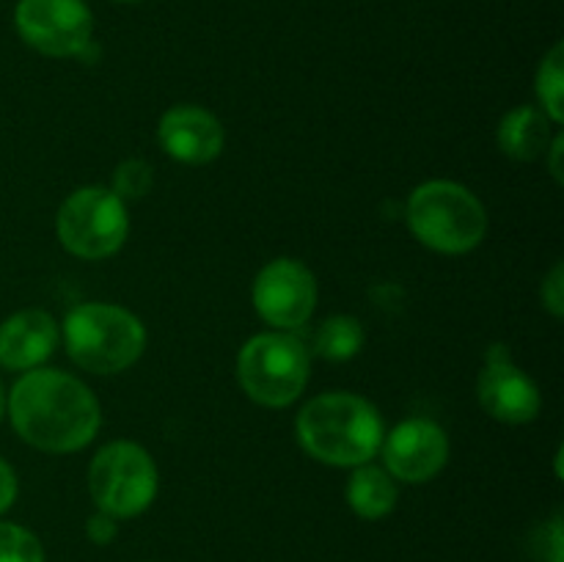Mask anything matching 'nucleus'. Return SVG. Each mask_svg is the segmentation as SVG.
<instances>
[{"label": "nucleus", "instance_id": "nucleus-1", "mask_svg": "<svg viewBox=\"0 0 564 562\" xmlns=\"http://www.w3.org/2000/svg\"><path fill=\"white\" fill-rule=\"evenodd\" d=\"M11 428L25 444L69 455L91 444L102 424L94 391L61 369H28L6 397Z\"/></svg>", "mask_w": 564, "mask_h": 562}, {"label": "nucleus", "instance_id": "nucleus-2", "mask_svg": "<svg viewBox=\"0 0 564 562\" xmlns=\"http://www.w3.org/2000/svg\"><path fill=\"white\" fill-rule=\"evenodd\" d=\"M297 444L328 466H364L383 444L386 424L378 408L361 395L328 391L301 408L295 419Z\"/></svg>", "mask_w": 564, "mask_h": 562}, {"label": "nucleus", "instance_id": "nucleus-3", "mask_svg": "<svg viewBox=\"0 0 564 562\" xmlns=\"http://www.w3.org/2000/svg\"><path fill=\"white\" fill-rule=\"evenodd\" d=\"M64 345L72 361L94 375L130 369L147 347V328L113 303H80L64 320Z\"/></svg>", "mask_w": 564, "mask_h": 562}, {"label": "nucleus", "instance_id": "nucleus-4", "mask_svg": "<svg viewBox=\"0 0 564 562\" xmlns=\"http://www.w3.org/2000/svg\"><path fill=\"white\" fill-rule=\"evenodd\" d=\"M405 218L419 242L438 253H468L488 231V213L477 193L452 180H430L408 198Z\"/></svg>", "mask_w": 564, "mask_h": 562}, {"label": "nucleus", "instance_id": "nucleus-5", "mask_svg": "<svg viewBox=\"0 0 564 562\" xmlns=\"http://www.w3.org/2000/svg\"><path fill=\"white\" fill-rule=\"evenodd\" d=\"M312 372L306 345L290 331L257 334L237 356V380L253 402L264 408H286L303 395Z\"/></svg>", "mask_w": 564, "mask_h": 562}, {"label": "nucleus", "instance_id": "nucleus-6", "mask_svg": "<svg viewBox=\"0 0 564 562\" xmlns=\"http://www.w3.org/2000/svg\"><path fill=\"white\" fill-rule=\"evenodd\" d=\"M158 466L135 441H110L94 455L88 490L97 510L113 518H135L158 496Z\"/></svg>", "mask_w": 564, "mask_h": 562}, {"label": "nucleus", "instance_id": "nucleus-7", "mask_svg": "<svg viewBox=\"0 0 564 562\" xmlns=\"http://www.w3.org/2000/svg\"><path fill=\"white\" fill-rule=\"evenodd\" d=\"M61 246L80 259H108L124 246L130 235V215L124 202L105 187H80L69 193L55 218Z\"/></svg>", "mask_w": 564, "mask_h": 562}, {"label": "nucleus", "instance_id": "nucleus-8", "mask_svg": "<svg viewBox=\"0 0 564 562\" xmlns=\"http://www.w3.org/2000/svg\"><path fill=\"white\" fill-rule=\"evenodd\" d=\"M14 28L22 42L50 58H75L91 44L94 17L86 0H20Z\"/></svg>", "mask_w": 564, "mask_h": 562}, {"label": "nucleus", "instance_id": "nucleus-9", "mask_svg": "<svg viewBox=\"0 0 564 562\" xmlns=\"http://www.w3.org/2000/svg\"><path fill=\"white\" fill-rule=\"evenodd\" d=\"M253 309L275 331H295L308 323L317 309V279L303 262L273 259L253 279Z\"/></svg>", "mask_w": 564, "mask_h": 562}, {"label": "nucleus", "instance_id": "nucleus-10", "mask_svg": "<svg viewBox=\"0 0 564 562\" xmlns=\"http://www.w3.org/2000/svg\"><path fill=\"white\" fill-rule=\"evenodd\" d=\"M386 472L400 483L422 485L449 461V435L433 419H405L383 435Z\"/></svg>", "mask_w": 564, "mask_h": 562}, {"label": "nucleus", "instance_id": "nucleus-11", "mask_svg": "<svg viewBox=\"0 0 564 562\" xmlns=\"http://www.w3.org/2000/svg\"><path fill=\"white\" fill-rule=\"evenodd\" d=\"M477 400L490 419L505 424H527L538 419L540 389L521 367L510 361L507 350L496 345L488 353L485 369L477 378Z\"/></svg>", "mask_w": 564, "mask_h": 562}, {"label": "nucleus", "instance_id": "nucleus-12", "mask_svg": "<svg viewBox=\"0 0 564 562\" xmlns=\"http://www.w3.org/2000/svg\"><path fill=\"white\" fill-rule=\"evenodd\" d=\"M158 141L165 154L185 165L213 163L224 152V127L218 116L198 105H174L160 116Z\"/></svg>", "mask_w": 564, "mask_h": 562}, {"label": "nucleus", "instance_id": "nucleus-13", "mask_svg": "<svg viewBox=\"0 0 564 562\" xmlns=\"http://www.w3.org/2000/svg\"><path fill=\"white\" fill-rule=\"evenodd\" d=\"M58 345V323L44 309H22L0 323V367L28 372L47 361Z\"/></svg>", "mask_w": 564, "mask_h": 562}, {"label": "nucleus", "instance_id": "nucleus-14", "mask_svg": "<svg viewBox=\"0 0 564 562\" xmlns=\"http://www.w3.org/2000/svg\"><path fill=\"white\" fill-rule=\"evenodd\" d=\"M551 119L534 105H521V108H512L510 114L501 119L499 132H496V141L499 149L512 160H523V163H532V160L545 158L551 147Z\"/></svg>", "mask_w": 564, "mask_h": 562}, {"label": "nucleus", "instance_id": "nucleus-15", "mask_svg": "<svg viewBox=\"0 0 564 562\" xmlns=\"http://www.w3.org/2000/svg\"><path fill=\"white\" fill-rule=\"evenodd\" d=\"M345 496L347 505H350V510L358 518H364V521H380V518H386L397 507L400 490H397L394 477L386 468L364 463V466H356V472L347 479Z\"/></svg>", "mask_w": 564, "mask_h": 562}, {"label": "nucleus", "instance_id": "nucleus-16", "mask_svg": "<svg viewBox=\"0 0 564 562\" xmlns=\"http://www.w3.org/2000/svg\"><path fill=\"white\" fill-rule=\"evenodd\" d=\"M317 356L328 361H347L364 347V325L352 314H334L317 331Z\"/></svg>", "mask_w": 564, "mask_h": 562}, {"label": "nucleus", "instance_id": "nucleus-17", "mask_svg": "<svg viewBox=\"0 0 564 562\" xmlns=\"http://www.w3.org/2000/svg\"><path fill=\"white\" fill-rule=\"evenodd\" d=\"M534 91H538L543 114L549 116L551 125L560 127L564 121V44L556 42L549 50L538 66V77H534Z\"/></svg>", "mask_w": 564, "mask_h": 562}, {"label": "nucleus", "instance_id": "nucleus-18", "mask_svg": "<svg viewBox=\"0 0 564 562\" xmlns=\"http://www.w3.org/2000/svg\"><path fill=\"white\" fill-rule=\"evenodd\" d=\"M0 562H44V545L31 529L0 521Z\"/></svg>", "mask_w": 564, "mask_h": 562}, {"label": "nucleus", "instance_id": "nucleus-19", "mask_svg": "<svg viewBox=\"0 0 564 562\" xmlns=\"http://www.w3.org/2000/svg\"><path fill=\"white\" fill-rule=\"evenodd\" d=\"M152 165L143 160H124L113 174V193L121 202H130V198L147 196L152 191Z\"/></svg>", "mask_w": 564, "mask_h": 562}, {"label": "nucleus", "instance_id": "nucleus-20", "mask_svg": "<svg viewBox=\"0 0 564 562\" xmlns=\"http://www.w3.org/2000/svg\"><path fill=\"white\" fill-rule=\"evenodd\" d=\"M540 298L543 306L549 309L554 317H564V264L556 262L551 273L545 275L543 287H540Z\"/></svg>", "mask_w": 564, "mask_h": 562}, {"label": "nucleus", "instance_id": "nucleus-21", "mask_svg": "<svg viewBox=\"0 0 564 562\" xmlns=\"http://www.w3.org/2000/svg\"><path fill=\"white\" fill-rule=\"evenodd\" d=\"M119 518L108 516V512L97 510L91 518H88L86 523V534L88 540H91L94 545H110L116 540V534H119Z\"/></svg>", "mask_w": 564, "mask_h": 562}, {"label": "nucleus", "instance_id": "nucleus-22", "mask_svg": "<svg viewBox=\"0 0 564 562\" xmlns=\"http://www.w3.org/2000/svg\"><path fill=\"white\" fill-rule=\"evenodd\" d=\"M17 490H20V485H17L14 468L0 457V516L17 501Z\"/></svg>", "mask_w": 564, "mask_h": 562}, {"label": "nucleus", "instance_id": "nucleus-23", "mask_svg": "<svg viewBox=\"0 0 564 562\" xmlns=\"http://www.w3.org/2000/svg\"><path fill=\"white\" fill-rule=\"evenodd\" d=\"M562 149H564V136H562V132H556L554 141H551V147H549V152H551V171H554L556 182H562V165H560Z\"/></svg>", "mask_w": 564, "mask_h": 562}, {"label": "nucleus", "instance_id": "nucleus-24", "mask_svg": "<svg viewBox=\"0 0 564 562\" xmlns=\"http://www.w3.org/2000/svg\"><path fill=\"white\" fill-rule=\"evenodd\" d=\"M6 413V391H3V383H0V419H3Z\"/></svg>", "mask_w": 564, "mask_h": 562}, {"label": "nucleus", "instance_id": "nucleus-25", "mask_svg": "<svg viewBox=\"0 0 564 562\" xmlns=\"http://www.w3.org/2000/svg\"><path fill=\"white\" fill-rule=\"evenodd\" d=\"M116 3H141V0H116Z\"/></svg>", "mask_w": 564, "mask_h": 562}]
</instances>
